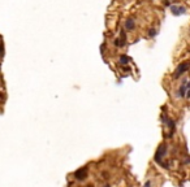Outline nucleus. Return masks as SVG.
Listing matches in <instances>:
<instances>
[{
    "instance_id": "obj_9",
    "label": "nucleus",
    "mask_w": 190,
    "mask_h": 187,
    "mask_svg": "<svg viewBox=\"0 0 190 187\" xmlns=\"http://www.w3.org/2000/svg\"><path fill=\"white\" fill-rule=\"evenodd\" d=\"M186 87H187V92H186V97H190V82L186 84Z\"/></svg>"
},
{
    "instance_id": "obj_6",
    "label": "nucleus",
    "mask_w": 190,
    "mask_h": 187,
    "mask_svg": "<svg viewBox=\"0 0 190 187\" xmlns=\"http://www.w3.org/2000/svg\"><path fill=\"white\" fill-rule=\"evenodd\" d=\"M185 89H186V84L184 83V84L180 87V90H178V96H181V97L185 96Z\"/></svg>"
},
{
    "instance_id": "obj_4",
    "label": "nucleus",
    "mask_w": 190,
    "mask_h": 187,
    "mask_svg": "<svg viewBox=\"0 0 190 187\" xmlns=\"http://www.w3.org/2000/svg\"><path fill=\"white\" fill-rule=\"evenodd\" d=\"M171 10L174 16H180V14H184L186 12V9L184 7H177V5H171Z\"/></svg>"
},
{
    "instance_id": "obj_2",
    "label": "nucleus",
    "mask_w": 190,
    "mask_h": 187,
    "mask_svg": "<svg viewBox=\"0 0 190 187\" xmlns=\"http://www.w3.org/2000/svg\"><path fill=\"white\" fill-rule=\"evenodd\" d=\"M165 152H167V144H162V146L158 148L156 153H155V161L160 164V162H162V159H163V156L165 155Z\"/></svg>"
},
{
    "instance_id": "obj_7",
    "label": "nucleus",
    "mask_w": 190,
    "mask_h": 187,
    "mask_svg": "<svg viewBox=\"0 0 190 187\" xmlns=\"http://www.w3.org/2000/svg\"><path fill=\"white\" fill-rule=\"evenodd\" d=\"M129 62V57L128 56H120V64L121 65H126Z\"/></svg>"
},
{
    "instance_id": "obj_12",
    "label": "nucleus",
    "mask_w": 190,
    "mask_h": 187,
    "mask_svg": "<svg viewBox=\"0 0 190 187\" xmlns=\"http://www.w3.org/2000/svg\"><path fill=\"white\" fill-rule=\"evenodd\" d=\"M104 187H111V186H109V184H106V186H104Z\"/></svg>"
},
{
    "instance_id": "obj_1",
    "label": "nucleus",
    "mask_w": 190,
    "mask_h": 187,
    "mask_svg": "<svg viewBox=\"0 0 190 187\" xmlns=\"http://www.w3.org/2000/svg\"><path fill=\"white\" fill-rule=\"evenodd\" d=\"M190 69V62H181L180 65L177 66V69H176V72H174V78H178L181 74H184L185 72H187Z\"/></svg>"
},
{
    "instance_id": "obj_5",
    "label": "nucleus",
    "mask_w": 190,
    "mask_h": 187,
    "mask_svg": "<svg viewBox=\"0 0 190 187\" xmlns=\"http://www.w3.org/2000/svg\"><path fill=\"white\" fill-rule=\"evenodd\" d=\"M134 26H136V24H134V21H133V20H128L126 22H125V29H126L128 31L134 30Z\"/></svg>"
},
{
    "instance_id": "obj_8",
    "label": "nucleus",
    "mask_w": 190,
    "mask_h": 187,
    "mask_svg": "<svg viewBox=\"0 0 190 187\" xmlns=\"http://www.w3.org/2000/svg\"><path fill=\"white\" fill-rule=\"evenodd\" d=\"M156 34H158V32H156V30H155V29H151V30L149 31V35H150V37H155Z\"/></svg>"
},
{
    "instance_id": "obj_3",
    "label": "nucleus",
    "mask_w": 190,
    "mask_h": 187,
    "mask_svg": "<svg viewBox=\"0 0 190 187\" xmlns=\"http://www.w3.org/2000/svg\"><path fill=\"white\" fill-rule=\"evenodd\" d=\"M86 175H87V166H83V168H81V169H78V170L74 173V177H76V179H78V181L85 179Z\"/></svg>"
},
{
    "instance_id": "obj_10",
    "label": "nucleus",
    "mask_w": 190,
    "mask_h": 187,
    "mask_svg": "<svg viewBox=\"0 0 190 187\" xmlns=\"http://www.w3.org/2000/svg\"><path fill=\"white\" fill-rule=\"evenodd\" d=\"M151 186V182H146V184H144V187H150Z\"/></svg>"
},
{
    "instance_id": "obj_11",
    "label": "nucleus",
    "mask_w": 190,
    "mask_h": 187,
    "mask_svg": "<svg viewBox=\"0 0 190 187\" xmlns=\"http://www.w3.org/2000/svg\"><path fill=\"white\" fill-rule=\"evenodd\" d=\"M3 55V47H2V44H0V56Z\"/></svg>"
}]
</instances>
